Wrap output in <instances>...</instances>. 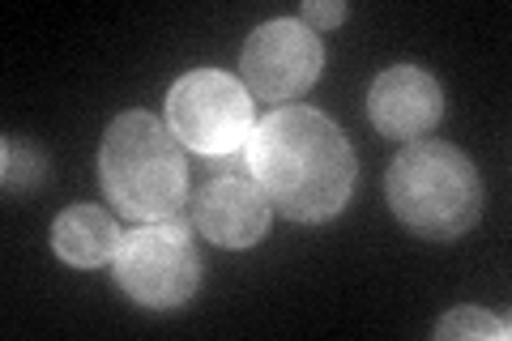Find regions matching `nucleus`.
I'll return each instance as SVG.
<instances>
[{
	"instance_id": "f257e3e1",
	"label": "nucleus",
	"mask_w": 512,
	"mask_h": 341,
	"mask_svg": "<svg viewBox=\"0 0 512 341\" xmlns=\"http://www.w3.org/2000/svg\"><path fill=\"white\" fill-rule=\"evenodd\" d=\"M248 171L265 201L291 222H329L359 184L355 150L316 107H278L248 137Z\"/></svg>"
},
{
	"instance_id": "f03ea898",
	"label": "nucleus",
	"mask_w": 512,
	"mask_h": 341,
	"mask_svg": "<svg viewBox=\"0 0 512 341\" xmlns=\"http://www.w3.org/2000/svg\"><path fill=\"white\" fill-rule=\"evenodd\" d=\"M107 201L133 222L175 218L188 201V162L167 120L154 111H120L99 145Z\"/></svg>"
},
{
	"instance_id": "7ed1b4c3",
	"label": "nucleus",
	"mask_w": 512,
	"mask_h": 341,
	"mask_svg": "<svg viewBox=\"0 0 512 341\" xmlns=\"http://www.w3.org/2000/svg\"><path fill=\"white\" fill-rule=\"evenodd\" d=\"M384 192L393 218L419 239L453 243L483 218V180L470 154L448 141H410L393 158Z\"/></svg>"
},
{
	"instance_id": "20e7f679",
	"label": "nucleus",
	"mask_w": 512,
	"mask_h": 341,
	"mask_svg": "<svg viewBox=\"0 0 512 341\" xmlns=\"http://www.w3.org/2000/svg\"><path fill=\"white\" fill-rule=\"evenodd\" d=\"M111 278L146 312H175L201 286V256L188 222L163 218L128 231L111 261Z\"/></svg>"
},
{
	"instance_id": "39448f33",
	"label": "nucleus",
	"mask_w": 512,
	"mask_h": 341,
	"mask_svg": "<svg viewBox=\"0 0 512 341\" xmlns=\"http://www.w3.org/2000/svg\"><path fill=\"white\" fill-rule=\"evenodd\" d=\"M167 128L201 158L239 154L256 128L252 94L222 69H192L167 94Z\"/></svg>"
},
{
	"instance_id": "423d86ee",
	"label": "nucleus",
	"mask_w": 512,
	"mask_h": 341,
	"mask_svg": "<svg viewBox=\"0 0 512 341\" xmlns=\"http://www.w3.org/2000/svg\"><path fill=\"white\" fill-rule=\"evenodd\" d=\"M320 69H325V43L299 18H274L256 26L239 56L248 94L265 103H295L316 86Z\"/></svg>"
},
{
	"instance_id": "0eeeda50",
	"label": "nucleus",
	"mask_w": 512,
	"mask_h": 341,
	"mask_svg": "<svg viewBox=\"0 0 512 341\" xmlns=\"http://www.w3.org/2000/svg\"><path fill=\"white\" fill-rule=\"evenodd\" d=\"M367 116L372 128L389 141H419L444 116V90L419 64H393L376 73L367 90Z\"/></svg>"
},
{
	"instance_id": "6e6552de",
	"label": "nucleus",
	"mask_w": 512,
	"mask_h": 341,
	"mask_svg": "<svg viewBox=\"0 0 512 341\" xmlns=\"http://www.w3.org/2000/svg\"><path fill=\"white\" fill-rule=\"evenodd\" d=\"M274 205L256 188L252 175H218L192 197V226L218 248H252L269 231Z\"/></svg>"
},
{
	"instance_id": "1a4fd4ad",
	"label": "nucleus",
	"mask_w": 512,
	"mask_h": 341,
	"mask_svg": "<svg viewBox=\"0 0 512 341\" xmlns=\"http://www.w3.org/2000/svg\"><path fill=\"white\" fill-rule=\"evenodd\" d=\"M120 222L99 205H64L52 222V252L73 269H99L116 261Z\"/></svg>"
},
{
	"instance_id": "9d476101",
	"label": "nucleus",
	"mask_w": 512,
	"mask_h": 341,
	"mask_svg": "<svg viewBox=\"0 0 512 341\" xmlns=\"http://www.w3.org/2000/svg\"><path fill=\"white\" fill-rule=\"evenodd\" d=\"M436 337L440 341H474V337H495V341H508L512 337V324L504 316H491L487 307H453L440 324H436Z\"/></svg>"
},
{
	"instance_id": "9b49d317",
	"label": "nucleus",
	"mask_w": 512,
	"mask_h": 341,
	"mask_svg": "<svg viewBox=\"0 0 512 341\" xmlns=\"http://www.w3.org/2000/svg\"><path fill=\"white\" fill-rule=\"evenodd\" d=\"M47 175V158L26 137H5V188H35Z\"/></svg>"
},
{
	"instance_id": "f8f14e48",
	"label": "nucleus",
	"mask_w": 512,
	"mask_h": 341,
	"mask_svg": "<svg viewBox=\"0 0 512 341\" xmlns=\"http://www.w3.org/2000/svg\"><path fill=\"white\" fill-rule=\"evenodd\" d=\"M346 5L342 0H308V5H303V13H299V22L303 26H312L316 35L320 30H333V26H342L346 22Z\"/></svg>"
}]
</instances>
